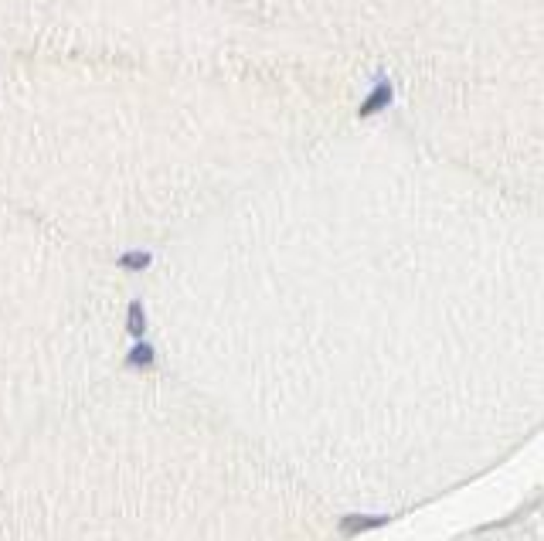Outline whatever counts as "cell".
<instances>
[{
	"label": "cell",
	"mask_w": 544,
	"mask_h": 541,
	"mask_svg": "<svg viewBox=\"0 0 544 541\" xmlns=\"http://www.w3.org/2000/svg\"><path fill=\"white\" fill-rule=\"evenodd\" d=\"M119 266H123V269H147V266H150V256H147V252H126V256L119 259Z\"/></svg>",
	"instance_id": "277c9868"
},
{
	"label": "cell",
	"mask_w": 544,
	"mask_h": 541,
	"mask_svg": "<svg viewBox=\"0 0 544 541\" xmlns=\"http://www.w3.org/2000/svg\"><path fill=\"white\" fill-rule=\"evenodd\" d=\"M150 358H154V351L143 344V347H136V351L130 354V364H150Z\"/></svg>",
	"instance_id": "5b68a950"
},
{
	"label": "cell",
	"mask_w": 544,
	"mask_h": 541,
	"mask_svg": "<svg viewBox=\"0 0 544 541\" xmlns=\"http://www.w3.org/2000/svg\"><path fill=\"white\" fill-rule=\"evenodd\" d=\"M385 517H344V535H354V531H367V528H381Z\"/></svg>",
	"instance_id": "7a4b0ae2"
},
{
	"label": "cell",
	"mask_w": 544,
	"mask_h": 541,
	"mask_svg": "<svg viewBox=\"0 0 544 541\" xmlns=\"http://www.w3.org/2000/svg\"><path fill=\"white\" fill-rule=\"evenodd\" d=\"M143 327H147V317H143V310H140V303H130V317H126V331H130L133 337L143 334Z\"/></svg>",
	"instance_id": "3957f363"
},
{
	"label": "cell",
	"mask_w": 544,
	"mask_h": 541,
	"mask_svg": "<svg viewBox=\"0 0 544 541\" xmlns=\"http://www.w3.org/2000/svg\"><path fill=\"white\" fill-rule=\"evenodd\" d=\"M391 99H395V89H391L388 78H378L374 82V89H371V96L361 103V116L367 120V116H374V113H381V109H388Z\"/></svg>",
	"instance_id": "6da1fadb"
}]
</instances>
